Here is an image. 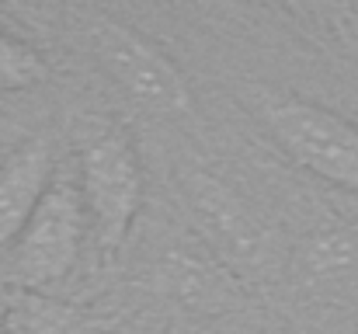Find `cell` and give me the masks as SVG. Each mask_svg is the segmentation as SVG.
<instances>
[{"instance_id":"cell-1","label":"cell","mask_w":358,"mask_h":334,"mask_svg":"<svg viewBox=\"0 0 358 334\" xmlns=\"http://www.w3.org/2000/svg\"><path fill=\"white\" fill-rule=\"evenodd\" d=\"M254 111L271 132V139L289 153L292 164L310 171L313 178L327 181L358 195V122L345 111H334L320 102L254 88Z\"/></svg>"},{"instance_id":"cell-2","label":"cell","mask_w":358,"mask_h":334,"mask_svg":"<svg viewBox=\"0 0 358 334\" xmlns=\"http://www.w3.org/2000/svg\"><path fill=\"white\" fill-rule=\"evenodd\" d=\"M77 143H80V199L87 220L94 226L98 247L105 254H115L143 206L139 153L122 125L101 118L84 122Z\"/></svg>"},{"instance_id":"cell-3","label":"cell","mask_w":358,"mask_h":334,"mask_svg":"<svg viewBox=\"0 0 358 334\" xmlns=\"http://www.w3.org/2000/svg\"><path fill=\"white\" fill-rule=\"evenodd\" d=\"M91 49L105 74L122 91L150 111L160 115H192L195 95L174 60L157 49L146 35L129 28L115 18H94L91 25Z\"/></svg>"},{"instance_id":"cell-4","label":"cell","mask_w":358,"mask_h":334,"mask_svg":"<svg viewBox=\"0 0 358 334\" xmlns=\"http://www.w3.org/2000/svg\"><path fill=\"white\" fill-rule=\"evenodd\" d=\"M84 230H87V209L80 188L73 181H52L35 216L14 240L17 244L10 261L14 279L28 293L59 286L80 258Z\"/></svg>"},{"instance_id":"cell-5","label":"cell","mask_w":358,"mask_h":334,"mask_svg":"<svg viewBox=\"0 0 358 334\" xmlns=\"http://www.w3.org/2000/svg\"><path fill=\"white\" fill-rule=\"evenodd\" d=\"M181 181H185V195L202 223V230L223 254H230V261L250 265V268H264L275 261L271 230L227 181H220L216 174L202 167H188Z\"/></svg>"},{"instance_id":"cell-6","label":"cell","mask_w":358,"mask_h":334,"mask_svg":"<svg viewBox=\"0 0 358 334\" xmlns=\"http://www.w3.org/2000/svg\"><path fill=\"white\" fill-rule=\"evenodd\" d=\"M49 174H52L49 139L35 136L7 153V160L0 164V247L17 240L28 220L35 216L38 202L52 185Z\"/></svg>"},{"instance_id":"cell-7","label":"cell","mask_w":358,"mask_h":334,"mask_svg":"<svg viewBox=\"0 0 358 334\" xmlns=\"http://www.w3.org/2000/svg\"><path fill=\"white\" fill-rule=\"evenodd\" d=\"M7 331L10 334H80L77 314L63 303L42 300L35 293H21L7 310Z\"/></svg>"},{"instance_id":"cell-8","label":"cell","mask_w":358,"mask_h":334,"mask_svg":"<svg viewBox=\"0 0 358 334\" xmlns=\"http://www.w3.org/2000/svg\"><path fill=\"white\" fill-rule=\"evenodd\" d=\"M49 67L42 60L38 49H31L28 42L0 32V91H24V88H38L45 84Z\"/></svg>"}]
</instances>
